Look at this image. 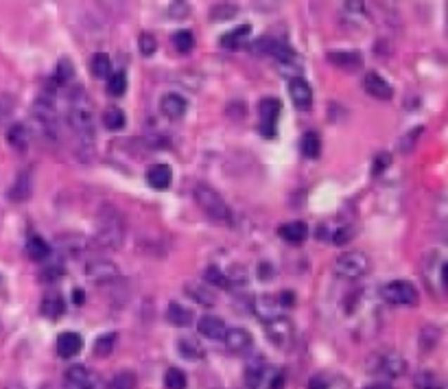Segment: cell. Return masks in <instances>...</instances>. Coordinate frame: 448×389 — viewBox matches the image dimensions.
Segmentation results:
<instances>
[{
    "instance_id": "cell-1",
    "label": "cell",
    "mask_w": 448,
    "mask_h": 389,
    "mask_svg": "<svg viewBox=\"0 0 448 389\" xmlns=\"http://www.w3.org/2000/svg\"><path fill=\"white\" fill-rule=\"evenodd\" d=\"M68 125L75 132L77 138V147L81 151H92L94 145V127H96V118H94V108L92 101L88 96V92L84 88H75L70 92L68 98Z\"/></svg>"
},
{
    "instance_id": "cell-2",
    "label": "cell",
    "mask_w": 448,
    "mask_h": 389,
    "mask_svg": "<svg viewBox=\"0 0 448 389\" xmlns=\"http://www.w3.org/2000/svg\"><path fill=\"white\" fill-rule=\"evenodd\" d=\"M125 241V221L120 212L112 206H105L98 212L94 243L103 250H118Z\"/></svg>"
},
{
    "instance_id": "cell-3",
    "label": "cell",
    "mask_w": 448,
    "mask_h": 389,
    "mask_svg": "<svg viewBox=\"0 0 448 389\" xmlns=\"http://www.w3.org/2000/svg\"><path fill=\"white\" fill-rule=\"evenodd\" d=\"M193 197L197 201V206L201 212H206L212 221L217 223H230L232 221V210L228 206V201L223 199L219 191H215L210 184H197Z\"/></svg>"
},
{
    "instance_id": "cell-4",
    "label": "cell",
    "mask_w": 448,
    "mask_h": 389,
    "mask_svg": "<svg viewBox=\"0 0 448 389\" xmlns=\"http://www.w3.org/2000/svg\"><path fill=\"white\" fill-rule=\"evenodd\" d=\"M368 370L372 374H380L387 378H400L407 372V361L394 350H383V352L370 357Z\"/></svg>"
},
{
    "instance_id": "cell-5",
    "label": "cell",
    "mask_w": 448,
    "mask_h": 389,
    "mask_svg": "<svg viewBox=\"0 0 448 389\" xmlns=\"http://www.w3.org/2000/svg\"><path fill=\"white\" fill-rule=\"evenodd\" d=\"M380 295H383V300L387 304H392V306H414V304H418L416 286L411 282H407V280L387 282L380 289Z\"/></svg>"
},
{
    "instance_id": "cell-6",
    "label": "cell",
    "mask_w": 448,
    "mask_h": 389,
    "mask_svg": "<svg viewBox=\"0 0 448 389\" xmlns=\"http://www.w3.org/2000/svg\"><path fill=\"white\" fill-rule=\"evenodd\" d=\"M335 272L341 278L357 280L370 272V258L363 252H345L335 260Z\"/></svg>"
},
{
    "instance_id": "cell-7",
    "label": "cell",
    "mask_w": 448,
    "mask_h": 389,
    "mask_svg": "<svg viewBox=\"0 0 448 389\" xmlns=\"http://www.w3.org/2000/svg\"><path fill=\"white\" fill-rule=\"evenodd\" d=\"M282 110V103L276 96H264L258 103V132L264 138H276V120Z\"/></svg>"
},
{
    "instance_id": "cell-8",
    "label": "cell",
    "mask_w": 448,
    "mask_h": 389,
    "mask_svg": "<svg viewBox=\"0 0 448 389\" xmlns=\"http://www.w3.org/2000/svg\"><path fill=\"white\" fill-rule=\"evenodd\" d=\"M118 264L108 260V258H94L86 264V276L92 280V282H101V284H105V282H112L118 278Z\"/></svg>"
},
{
    "instance_id": "cell-9",
    "label": "cell",
    "mask_w": 448,
    "mask_h": 389,
    "mask_svg": "<svg viewBox=\"0 0 448 389\" xmlns=\"http://www.w3.org/2000/svg\"><path fill=\"white\" fill-rule=\"evenodd\" d=\"M289 96L293 101V106L302 112L311 110V106H313V90L302 77H295L289 81Z\"/></svg>"
},
{
    "instance_id": "cell-10",
    "label": "cell",
    "mask_w": 448,
    "mask_h": 389,
    "mask_svg": "<svg viewBox=\"0 0 448 389\" xmlns=\"http://www.w3.org/2000/svg\"><path fill=\"white\" fill-rule=\"evenodd\" d=\"M267 335L274 345L287 347L293 339V324L287 317H278L271 324H267Z\"/></svg>"
},
{
    "instance_id": "cell-11",
    "label": "cell",
    "mask_w": 448,
    "mask_h": 389,
    "mask_svg": "<svg viewBox=\"0 0 448 389\" xmlns=\"http://www.w3.org/2000/svg\"><path fill=\"white\" fill-rule=\"evenodd\" d=\"M363 88L370 96L378 101H390L394 96V88L387 84V79H383L378 72H368L363 77Z\"/></svg>"
},
{
    "instance_id": "cell-12",
    "label": "cell",
    "mask_w": 448,
    "mask_h": 389,
    "mask_svg": "<svg viewBox=\"0 0 448 389\" xmlns=\"http://www.w3.org/2000/svg\"><path fill=\"white\" fill-rule=\"evenodd\" d=\"M254 313L258 315L260 321L271 324L274 319L282 317V306H280L278 298H274V295H260L254 302Z\"/></svg>"
},
{
    "instance_id": "cell-13",
    "label": "cell",
    "mask_w": 448,
    "mask_h": 389,
    "mask_svg": "<svg viewBox=\"0 0 448 389\" xmlns=\"http://www.w3.org/2000/svg\"><path fill=\"white\" fill-rule=\"evenodd\" d=\"M197 331H199L201 337L212 339V341H223V337H226V333H228L226 321H223L221 317H215V315H203L197 324Z\"/></svg>"
},
{
    "instance_id": "cell-14",
    "label": "cell",
    "mask_w": 448,
    "mask_h": 389,
    "mask_svg": "<svg viewBox=\"0 0 448 389\" xmlns=\"http://www.w3.org/2000/svg\"><path fill=\"white\" fill-rule=\"evenodd\" d=\"M186 110H188V101L177 92H169L160 101V112L169 118H181L186 114Z\"/></svg>"
},
{
    "instance_id": "cell-15",
    "label": "cell",
    "mask_w": 448,
    "mask_h": 389,
    "mask_svg": "<svg viewBox=\"0 0 448 389\" xmlns=\"http://www.w3.org/2000/svg\"><path fill=\"white\" fill-rule=\"evenodd\" d=\"M252 335L245 331V329H230L226 333V337H223V343H226V347L230 352L234 355H243V352H248L250 347H252Z\"/></svg>"
},
{
    "instance_id": "cell-16",
    "label": "cell",
    "mask_w": 448,
    "mask_h": 389,
    "mask_svg": "<svg viewBox=\"0 0 448 389\" xmlns=\"http://www.w3.org/2000/svg\"><path fill=\"white\" fill-rule=\"evenodd\" d=\"M84 347V339L79 333H62L57 337V355L62 359H72L81 352Z\"/></svg>"
},
{
    "instance_id": "cell-17",
    "label": "cell",
    "mask_w": 448,
    "mask_h": 389,
    "mask_svg": "<svg viewBox=\"0 0 448 389\" xmlns=\"http://www.w3.org/2000/svg\"><path fill=\"white\" fill-rule=\"evenodd\" d=\"M326 57H328L333 66H337L341 70L352 72V70L361 68V55L357 51H331Z\"/></svg>"
},
{
    "instance_id": "cell-18",
    "label": "cell",
    "mask_w": 448,
    "mask_h": 389,
    "mask_svg": "<svg viewBox=\"0 0 448 389\" xmlns=\"http://www.w3.org/2000/svg\"><path fill=\"white\" fill-rule=\"evenodd\" d=\"M278 234H280L282 241H287L291 245H300V243H304L309 238V225L302 223V221H291V223L280 225Z\"/></svg>"
},
{
    "instance_id": "cell-19",
    "label": "cell",
    "mask_w": 448,
    "mask_h": 389,
    "mask_svg": "<svg viewBox=\"0 0 448 389\" xmlns=\"http://www.w3.org/2000/svg\"><path fill=\"white\" fill-rule=\"evenodd\" d=\"M64 311H66V302H64V298L59 295L57 291H49L42 298V304H39V313H42L44 317H49V319L62 317Z\"/></svg>"
},
{
    "instance_id": "cell-20",
    "label": "cell",
    "mask_w": 448,
    "mask_h": 389,
    "mask_svg": "<svg viewBox=\"0 0 448 389\" xmlns=\"http://www.w3.org/2000/svg\"><path fill=\"white\" fill-rule=\"evenodd\" d=\"M64 385L66 389H92V376L84 365H70Z\"/></svg>"
},
{
    "instance_id": "cell-21",
    "label": "cell",
    "mask_w": 448,
    "mask_h": 389,
    "mask_svg": "<svg viewBox=\"0 0 448 389\" xmlns=\"http://www.w3.org/2000/svg\"><path fill=\"white\" fill-rule=\"evenodd\" d=\"M167 317L173 326H177V329H186V326L193 324L195 319V313L188 309V306L179 304V302H171L169 309H167Z\"/></svg>"
},
{
    "instance_id": "cell-22",
    "label": "cell",
    "mask_w": 448,
    "mask_h": 389,
    "mask_svg": "<svg viewBox=\"0 0 448 389\" xmlns=\"http://www.w3.org/2000/svg\"><path fill=\"white\" fill-rule=\"evenodd\" d=\"M184 293L191 300H195L197 304H201V306H215L217 304V295L208 289L206 284H201V282H186Z\"/></svg>"
},
{
    "instance_id": "cell-23",
    "label": "cell",
    "mask_w": 448,
    "mask_h": 389,
    "mask_svg": "<svg viewBox=\"0 0 448 389\" xmlns=\"http://www.w3.org/2000/svg\"><path fill=\"white\" fill-rule=\"evenodd\" d=\"M171 179H173V173L167 165H155L149 169L147 173V181H149V186L155 189V191H165L171 186Z\"/></svg>"
},
{
    "instance_id": "cell-24",
    "label": "cell",
    "mask_w": 448,
    "mask_h": 389,
    "mask_svg": "<svg viewBox=\"0 0 448 389\" xmlns=\"http://www.w3.org/2000/svg\"><path fill=\"white\" fill-rule=\"evenodd\" d=\"M7 140H9V145L18 151H27L29 149V140H31V134L29 129L23 125V122H15V125L9 127L7 132Z\"/></svg>"
},
{
    "instance_id": "cell-25",
    "label": "cell",
    "mask_w": 448,
    "mask_h": 389,
    "mask_svg": "<svg viewBox=\"0 0 448 389\" xmlns=\"http://www.w3.org/2000/svg\"><path fill=\"white\" fill-rule=\"evenodd\" d=\"M90 72L94 79H110L112 75V61L108 53H94L90 59Z\"/></svg>"
},
{
    "instance_id": "cell-26",
    "label": "cell",
    "mask_w": 448,
    "mask_h": 389,
    "mask_svg": "<svg viewBox=\"0 0 448 389\" xmlns=\"http://www.w3.org/2000/svg\"><path fill=\"white\" fill-rule=\"evenodd\" d=\"M27 254L31 260H46L51 256V248H49V243L42 238V236H37V234H31L29 241H27Z\"/></svg>"
},
{
    "instance_id": "cell-27",
    "label": "cell",
    "mask_w": 448,
    "mask_h": 389,
    "mask_svg": "<svg viewBox=\"0 0 448 389\" xmlns=\"http://www.w3.org/2000/svg\"><path fill=\"white\" fill-rule=\"evenodd\" d=\"M9 197L13 201H27L31 197V175L29 173H20L15 184L9 191Z\"/></svg>"
},
{
    "instance_id": "cell-28",
    "label": "cell",
    "mask_w": 448,
    "mask_h": 389,
    "mask_svg": "<svg viewBox=\"0 0 448 389\" xmlns=\"http://www.w3.org/2000/svg\"><path fill=\"white\" fill-rule=\"evenodd\" d=\"M264 370H267V367H264V363H262L260 357H258V361H254V363L248 365V370H245V385H248V389H258L262 385Z\"/></svg>"
},
{
    "instance_id": "cell-29",
    "label": "cell",
    "mask_w": 448,
    "mask_h": 389,
    "mask_svg": "<svg viewBox=\"0 0 448 389\" xmlns=\"http://www.w3.org/2000/svg\"><path fill=\"white\" fill-rule=\"evenodd\" d=\"M300 149L307 158H319L321 153V140L317 136V132H307L300 140Z\"/></svg>"
},
{
    "instance_id": "cell-30",
    "label": "cell",
    "mask_w": 448,
    "mask_h": 389,
    "mask_svg": "<svg viewBox=\"0 0 448 389\" xmlns=\"http://www.w3.org/2000/svg\"><path fill=\"white\" fill-rule=\"evenodd\" d=\"M101 122H103V127L110 129V132H118L125 127V114L120 112L118 108H108L103 112V116H101Z\"/></svg>"
},
{
    "instance_id": "cell-31",
    "label": "cell",
    "mask_w": 448,
    "mask_h": 389,
    "mask_svg": "<svg viewBox=\"0 0 448 389\" xmlns=\"http://www.w3.org/2000/svg\"><path fill=\"white\" fill-rule=\"evenodd\" d=\"M250 33H252V27H250V25H241V27L228 31L226 35L221 37V46H226V49H236Z\"/></svg>"
},
{
    "instance_id": "cell-32",
    "label": "cell",
    "mask_w": 448,
    "mask_h": 389,
    "mask_svg": "<svg viewBox=\"0 0 448 389\" xmlns=\"http://www.w3.org/2000/svg\"><path fill=\"white\" fill-rule=\"evenodd\" d=\"M203 280H206V284H212V286H221V289H230L232 282L228 278L226 272H221L219 267H215V264H210V267L203 269Z\"/></svg>"
},
{
    "instance_id": "cell-33",
    "label": "cell",
    "mask_w": 448,
    "mask_h": 389,
    "mask_svg": "<svg viewBox=\"0 0 448 389\" xmlns=\"http://www.w3.org/2000/svg\"><path fill=\"white\" fill-rule=\"evenodd\" d=\"M177 350H179L181 357H186L188 361H199L203 357V347L199 345V341H195L191 337L188 339H179Z\"/></svg>"
},
{
    "instance_id": "cell-34",
    "label": "cell",
    "mask_w": 448,
    "mask_h": 389,
    "mask_svg": "<svg viewBox=\"0 0 448 389\" xmlns=\"http://www.w3.org/2000/svg\"><path fill=\"white\" fill-rule=\"evenodd\" d=\"M437 341H440V329H437V326H433V324L424 326L422 333H420V347H422V350L424 352L433 350V347L437 345Z\"/></svg>"
},
{
    "instance_id": "cell-35",
    "label": "cell",
    "mask_w": 448,
    "mask_h": 389,
    "mask_svg": "<svg viewBox=\"0 0 448 389\" xmlns=\"http://www.w3.org/2000/svg\"><path fill=\"white\" fill-rule=\"evenodd\" d=\"M116 341H118V335H116V333H105V335H101V337L96 339V343H94V355H96V357H108V355H112Z\"/></svg>"
},
{
    "instance_id": "cell-36",
    "label": "cell",
    "mask_w": 448,
    "mask_h": 389,
    "mask_svg": "<svg viewBox=\"0 0 448 389\" xmlns=\"http://www.w3.org/2000/svg\"><path fill=\"white\" fill-rule=\"evenodd\" d=\"M173 46L177 53H191L195 49V35L186 29H181L173 35Z\"/></svg>"
},
{
    "instance_id": "cell-37",
    "label": "cell",
    "mask_w": 448,
    "mask_h": 389,
    "mask_svg": "<svg viewBox=\"0 0 448 389\" xmlns=\"http://www.w3.org/2000/svg\"><path fill=\"white\" fill-rule=\"evenodd\" d=\"M188 381L186 374L179 370V367H169L167 374H165V387L167 389H186Z\"/></svg>"
},
{
    "instance_id": "cell-38",
    "label": "cell",
    "mask_w": 448,
    "mask_h": 389,
    "mask_svg": "<svg viewBox=\"0 0 448 389\" xmlns=\"http://www.w3.org/2000/svg\"><path fill=\"white\" fill-rule=\"evenodd\" d=\"M125 90H127V75L123 70L112 72L108 79V92L112 96H120V94H125Z\"/></svg>"
},
{
    "instance_id": "cell-39",
    "label": "cell",
    "mask_w": 448,
    "mask_h": 389,
    "mask_svg": "<svg viewBox=\"0 0 448 389\" xmlns=\"http://www.w3.org/2000/svg\"><path fill=\"white\" fill-rule=\"evenodd\" d=\"M75 77V68H72V64H70V59H62L57 64V70H55V84H66V81H70Z\"/></svg>"
},
{
    "instance_id": "cell-40",
    "label": "cell",
    "mask_w": 448,
    "mask_h": 389,
    "mask_svg": "<svg viewBox=\"0 0 448 389\" xmlns=\"http://www.w3.org/2000/svg\"><path fill=\"white\" fill-rule=\"evenodd\" d=\"M138 381L134 372H118L112 381V389H136Z\"/></svg>"
},
{
    "instance_id": "cell-41",
    "label": "cell",
    "mask_w": 448,
    "mask_h": 389,
    "mask_svg": "<svg viewBox=\"0 0 448 389\" xmlns=\"http://www.w3.org/2000/svg\"><path fill=\"white\" fill-rule=\"evenodd\" d=\"M414 387L416 389H440V383L433 372H420L414 381Z\"/></svg>"
},
{
    "instance_id": "cell-42",
    "label": "cell",
    "mask_w": 448,
    "mask_h": 389,
    "mask_svg": "<svg viewBox=\"0 0 448 389\" xmlns=\"http://www.w3.org/2000/svg\"><path fill=\"white\" fill-rule=\"evenodd\" d=\"M138 49H140V53L145 55V57H151L155 53V49H158L155 37L151 33H142L140 39H138Z\"/></svg>"
},
{
    "instance_id": "cell-43",
    "label": "cell",
    "mask_w": 448,
    "mask_h": 389,
    "mask_svg": "<svg viewBox=\"0 0 448 389\" xmlns=\"http://www.w3.org/2000/svg\"><path fill=\"white\" fill-rule=\"evenodd\" d=\"M424 132V127H416V129H411L409 134H407L402 140H400V151L402 153H407V151H411L414 149V145H416V140L420 138V134Z\"/></svg>"
},
{
    "instance_id": "cell-44",
    "label": "cell",
    "mask_w": 448,
    "mask_h": 389,
    "mask_svg": "<svg viewBox=\"0 0 448 389\" xmlns=\"http://www.w3.org/2000/svg\"><path fill=\"white\" fill-rule=\"evenodd\" d=\"M236 13V5H217L212 9V20H228Z\"/></svg>"
},
{
    "instance_id": "cell-45",
    "label": "cell",
    "mask_w": 448,
    "mask_h": 389,
    "mask_svg": "<svg viewBox=\"0 0 448 389\" xmlns=\"http://www.w3.org/2000/svg\"><path fill=\"white\" fill-rule=\"evenodd\" d=\"M390 162H392V155H390V153H380V155H376L372 173H374V175L383 173V171H385L387 167H390Z\"/></svg>"
},
{
    "instance_id": "cell-46",
    "label": "cell",
    "mask_w": 448,
    "mask_h": 389,
    "mask_svg": "<svg viewBox=\"0 0 448 389\" xmlns=\"http://www.w3.org/2000/svg\"><path fill=\"white\" fill-rule=\"evenodd\" d=\"M350 238H352V228H339V230L335 232L333 243H335V245H345Z\"/></svg>"
},
{
    "instance_id": "cell-47",
    "label": "cell",
    "mask_w": 448,
    "mask_h": 389,
    "mask_svg": "<svg viewBox=\"0 0 448 389\" xmlns=\"http://www.w3.org/2000/svg\"><path fill=\"white\" fill-rule=\"evenodd\" d=\"M188 13H191V5H186V3H173L171 5V15L173 18H184Z\"/></svg>"
},
{
    "instance_id": "cell-48",
    "label": "cell",
    "mask_w": 448,
    "mask_h": 389,
    "mask_svg": "<svg viewBox=\"0 0 448 389\" xmlns=\"http://www.w3.org/2000/svg\"><path fill=\"white\" fill-rule=\"evenodd\" d=\"M278 302H280L282 309H291V306L295 304V295L291 291H282L280 298H278Z\"/></svg>"
},
{
    "instance_id": "cell-49",
    "label": "cell",
    "mask_w": 448,
    "mask_h": 389,
    "mask_svg": "<svg viewBox=\"0 0 448 389\" xmlns=\"http://www.w3.org/2000/svg\"><path fill=\"white\" fill-rule=\"evenodd\" d=\"M309 389H328V381H326L324 376H313L311 383H309Z\"/></svg>"
},
{
    "instance_id": "cell-50",
    "label": "cell",
    "mask_w": 448,
    "mask_h": 389,
    "mask_svg": "<svg viewBox=\"0 0 448 389\" xmlns=\"http://www.w3.org/2000/svg\"><path fill=\"white\" fill-rule=\"evenodd\" d=\"M72 302L77 304V306H81L86 302V293H84V289H75L72 291Z\"/></svg>"
},
{
    "instance_id": "cell-51",
    "label": "cell",
    "mask_w": 448,
    "mask_h": 389,
    "mask_svg": "<svg viewBox=\"0 0 448 389\" xmlns=\"http://www.w3.org/2000/svg\"><path fill=\"white\" fill-rule=\"evenodd\" d=\"M284 387V374L282 372H278L276 376H274V381H271V387L269 389H282Z\"/></svg>"
},
{
    "instance_id": "cell-52",
    "label": "cell",
    "mask_w": 448,
    "mask_h": 389,
    "mask_svg": "<svg viewBox=\"0 0 448 389\" xmlns=\"http://www.w3.org/2000/svg\"><path fill=\"white\" fill-rule=\"evenodd\" d=\"M363 389H392V385L385 383V381H376V383H370L368 387H363Z\"/></svg>"
},
{
    "instance_id": "cell-53",
    "label": "cell",
    "mask_w": 448,
    "mask_h": 389,
    "mask_svg": "<svg viewBox=\"0 0 448 389\" xmlns=\"http://www.w3.org/2000/svg\"><path fill=\"white\" fill-rule=\"evenodd\" d=\"M442 278H444V282L448 284V262H446L444 267H442Z\"/></svg>"
},
{
    "instance_id": "cell-54",
    "label": "cell",
    "mask_w": 448,
    "mask_h": 389,
    "mask_svg": "<svg viewBox=\"0 0 448 389\" xmlns=\"http://www.w3.org/2000/svg\"><path fill=\"white\" fill-rule=\"evenodd\" d=\"M7 116V108H3V106H0V120H3Z\"/></svg>"
},
{
    "instance_id": "cell-55",
    "label": "cell",
    "mask_w": 448,
    "mask_h": 389,
    "mask_svg": "<svg viewBox=\"0 0 448 389\" xmlns=\"http://www.w3.org/2000/svg\"><path fill=\"white\" fill-rule=\"evenodd\" d=\"M9 389H25V387H23V385H11Z\"/></svg>"
}]
</instances>
